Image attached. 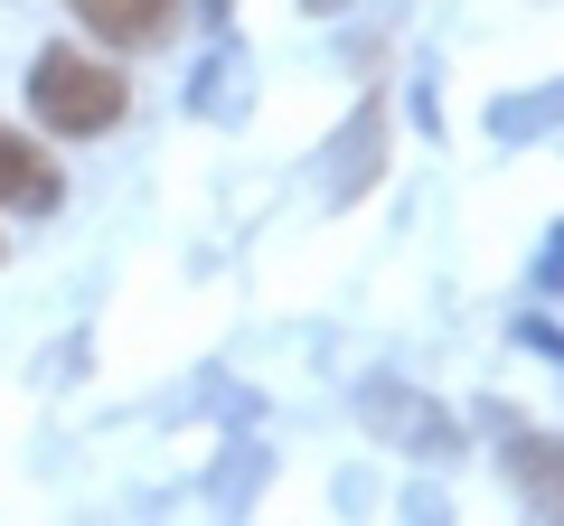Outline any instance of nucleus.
Instances as JSON below:
<instances>
[{"instance_id": "obj_6", "label": "nucleus", "mask_w": 564, "mask_h": 526, "mask_svg": "<svg viewBox=\"0 0 564 526\" xmlns=\"http://www.w3.org/2000/svg\"><path fill=\"white\" fill-rule=\"evenodd\" d=\"M207 10H217V20H226V10H236V0H207Z\"/></svg>"}, {"instance_id": "obj_3", "label": "nucleus", "mask_w": 564, "mask_h": 526, "mask_svg": "<svg viewBox=\"0 0 564 526\" xmlns=\"http://www.w3.org/2000/svg\"><path fill=\"white\" fill-rule=\"evenodd\" d=\"M104 47H161L180 29V0H66Z\"/></svg>"}, {"instance_id": "obj_4", "label": "nucleus", "mask_w": 564, "mask_h": 526, "mask_svg": "<svg viewBox=\"0 0 564 526\" xmlns=\"http://www.w3.org/2000/svg\"><path fill=\"white\" fill-rule=\"evenodd\" d=\"M367 414H386V424L404 432V451H423V461H443V451H462V432H452L443 414L423 405V395H404V385H367Z\"/></svg>"}, {"instance_id": "obj_2", "label": "nucleus", "mask_w": 564, "mask_h": 526, "mask_svg": "<svg viewBox=\"0 0 564 526\" xmlns=\"http://www.w3.org/2000/svg\"><path fill=\"white\" fill-rule=\"evenodd\" d=\"M57 198H66L57 161H47V151L29 142L20 122H0V207H10V217H47Z\"/></svg>"}, {"instance_id": "obj_7", "label": "nucleus", "mask_w": 564, "mask_h": 526, "mask_svg": "<svg viewBox=\"0 0 564 526\" xmlns=\"http://www.w3.org/2000/svg\"><path fill=\"white\" fill-rule=\"evenodd\" d=\"M302 10H339V0H302Z\"/></svg>"}, {"instance_id": "obj_1", "label": "nucleus", "mask_w": 564, "mask_h": 526, "mask_svg": "<svg viewBox=\"0 0 564 526\" xmlns=\"http://www.w3.org/2000/svg\"><path fill=\"white\" fill-rule=\"evenodd\" d=\"M29 113L57 132V142H95V132H113L122 113H132V85H122V66L104 57V47H39V66H29Z\"/></svg>"}, {"instance_id": "obj_5", "label": "nucleus", "mask_w": 564, "mask_h": 526, "mask_svg": "<svg viewBox=\"0 0 564 526\" xmlns=\"http://www.w3.org/2000/svg\"><path fill=\"white\" fill-rule=\"evenodd\" d=\"M508 480H518L545 517H564V442L555 432H518V442H508Z\"/></svg>"}]
</instances>
